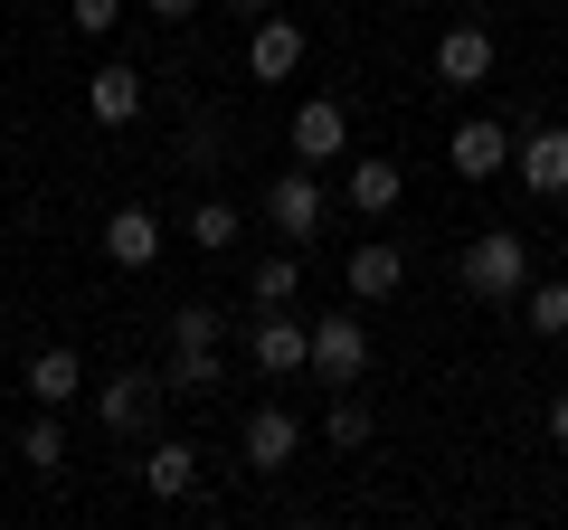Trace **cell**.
Listing matches in <instances>:
<instances>
[{"label":"cell","mask_w":568,"mask_h":530,"mask_svg":"<svg viewBox=\"0 0 568 530\" xmlns=\"http://www.w3.org/2000/svg\"><path fill=\"white\" fill-rule=\"evenodd\" d=\"M455 275H465L474 304H521V294H530V237H521V227H484Z\"/></svg>","instance_id":"cell-1"},{"label":"cell","mask_w":568,"mask_h":530,"mask_svg":"<svg viewBox=\"0 0 568 530\" xmlns=\"http://www.w3.org/2000/svg\"><path fill=\"white\" fill-rule=\"evenodd\" d=\"M246 360L265 369V379H294V369H313V323H294V313H256V332H246Z\"/></svg>","instance_id":"cell-2"},{"label":"cell","mask_w":568,"mask_h":530,"mask_svg":"<svg viewBox=\"0 0 568 530\" xmlns=\"http://www.w3.org/2000/svg\"><path fill=\"white\" fill-rule=\"evenodd\" d=\"M511 181H521L530 200H568V123H540V133L511 143Z\"/></svg>","instance_id":"cell-3"},{"label":"cell","mask_w":568,"mask_h":530,"mask_svg":"<svg viewBox=\"0 0 568 530\" xmlns=\"http://www.w3.org/2000/svg\"><path fill=\"white\" fill-rule=\"evenodd\" d=\"M313 369H323L332 388H361V369H369V323L361 313H323V323H313Z\"/></svg>","instance_id":"cell-4"},{"label":"cell","mask_w":568,"mask_h":530,"mask_svg":"<svg viewBox=\"0 0 568 530\" xmlns=\"http://www.w3.org/2000/svg\"><path fill=\"white\" fill-rule=\"evenodd\" d=\"M265 218H275L284 246H313V237H323V181H313V171H284V181H265Z\"/></svg>","instance_id":"cell-5"},{"label":"cell","mask_w":568,"mask_h":530,"mask_svg":"<svg viewBox=\"0 0 568 530\" xmlns=\"http://www.w3.org/2000/svg\"><path fill=\"white\" fill-rule=\"evenodd\" d=\"M237 455L256 473H284L294 455H304V417L294 408H246V427H237Z\"/></svg>","instance_id":"cell-6"},{"label":"cell","mask_w":568,"mask_h":530,"mask_svg":"<svg viewBox=\"0 0 568 530\" xmlns=\"http://www.w3.org/2000/svg\"><path fill=\"white\" fill-rule=\"evenodd\" d=\"M446 162L465 171V181H503V171H511V123L465 114V123H455V143H446Z\"/></svg>","instance_id":"cell-7"},{"label":"cell","mask_w":568,"mask_h":530,"mask_svg":"<svg viewBox=\"0 0 568 530\" xmlns=\"http://www.w3.org/2000/svg\"><path fill=\"white\" fill-rule=\"evenodd\" d=\"M95 417H104L114 436H142L152 417H162V379H152V369H123V379H104V388H95Z\"/></svg>","instance_id":"cell-8"},{"label":"cell","mask_w":568,"mask_h":530,"mask_svg":"<svg viewBox=\"0 0 568 530\" xmlns=\"http://www.w3.org/2000/svg\"><path fill=\"white\" fill-rule=\"evenodd\" d=\"M342 152H351V104L332 95L294 104V162H342Z\"/></svg>","instance_id":"cell-9"},{"label":"cell","mask_w":568,"mask_h":530,"mask_svg":"<svg viewBox=\"0 0 568 530\" xmlns=\"http://www.w3.org/2000/svg\"><path fill=\"white\" fill-rule=\"evenodd\" d=\"M104 256H114L123 275H142V265L162 256V218H152V208H142V200H123L114 218H104Z\"/></svg>","instance_id":"cell-10"},{"label":"cell","mask_w":568,"mask_h":530,"mask_svg":"<svg viewBox=\"0 0 568 530\" xmlns=\"http://www.w3.org/2000/svg\"><path fill=\"white\" fill-rule=\"evenodd\" d=\"M294 67H304V29H294V20H256V29H246V77H256V85H284Z\"/></svg>","instance_id":"cell-11"},{"label":"cell","mask_w":568,"mask_h":530,"mask_svg":"<svg viewBox=\"0 0 568 530\" xmlns=\"http://www.w3.org/2000/svg\"><path fill=\"white\" fill-rule=\"evenodd\" d=\"M398 285H407V246L398 237H361L351 246V294H361V304H388Z\"/></svg>","instance_id":"cell-12"},{"label":"cell","mask_w":568,"mask_h":530,"mask_svg":"<svg viewBox=\"0 0 568 530\" xmlns=\"http://www.w3.org/2000/svg\"><path fill=\"white\" fill-rule=\"evenodd\" d=\"M436 77H446V85H484L493 77V29L484 20L446 29V39H436Z\"/></svg>","instance_id":"cell-13"},{"label":"cell","mask_w":568,"mask_h":530,"mask_svg":"<svg viewBox=\"0 0 568 530\" xmlns=\"http://www.w3.org/2000/svg\"><path fill=\"white\" fill-rule=\"evenodd\" d=\"M29 398H39V408H77L85 398V360L67 342H48L39 360H29Z\"/></svg>","instance_id":"cell-14"},{"label":"cell","mask_w":568,"mask_h":530,"mask_svg":"<svg viewBox=\"0 0 568 530\" xmlns=\"http://www.w3.org/2000/svg\"><path fill=\"white\" fill-rule=\"evenodd\" d=\"M85 104H95L104 133H123V123H142V67H95V85H85Z\"/></svg>","instance_id":"cell-15"},{"label":"cell","mask_w":568,"mask_h":530,"mask_svg":"<svg viewBox=\"0 0 568 530\" xmlns=\"http://www.w3.org/2000/svg\"><path fill=\"white\" fill-rule=\"evenodd\" d=\"M398 200H407V171L398 162H351V208H361V218H388Z\"/></svg>","instance_id":"cell-16"},{"label":"cell","mask_w":568,"mask_h":530,"mask_svg":"<svg viewBox=\"0 0 568 530\" xmlns=\"http://www.w3.org/2000/svg\"><path fill=\"white\" fill-rule=\"evenodd\" d=\"M190 483H200V455L190 446H152L142 455V492H152V502H181Z\"/></svg>","instance_id":"cell-17"},{"label":"cell","mask_w":568,"mask_h":530,"mask_svg":"<svg viewBox=\"0 0 568 530\" xmlns=\"http://www.w3.org/2000/svg\"><path fill=\"white\" fill-rule=\"evenodd\" d=\"M294 285H304V246H284V256H256V265H246V294H256L265 313L294 304Z\"/></svg>","instance_id":"cell-18"},{"label":"cell","mask_w":568,"mask_h":530,"mask_svg":"<svg viewBox=\"0 0 568 530\" xmlns=\"http://www.w3.org/2000/svg\"><path fill=\"white\" fill-rule=\"evenodd\" d=\"M227 379V360H219V350H190V342H171V398H209V388H219Z\"/></svg>","instance_id":"cell-19"},{"label":"cell","mask_w":568,"mask_h":530,"mask_svg":"<svg viewBox=\"0 0 568 530\" xmlns=\"http://www.w3.org/2000/svg\"><path fill=\"white\" fill-rule=\"evenodd\" d=\"M237 237H246L237 200H200V208H190V246H200V256H227Z\"/></svg>","instance_id":"cell-20"},{"label":"cell","mask_w":568,"mask_h":530,"mask_svg":"<svg viewBox=\"0 0 568 530\" xmlns=\"http://www.w3.org/2000/svg\"><path fill=\"white\" fill-rule=\"evenodd\" d=\"M521 323L540 332V342H568V285H530L521 294Z\"/></svg>","instance_id":"cell-21"},{"label":"cell","mask_w":568,"mask_h":530,"mask_svg":"<svg viewBox=\"0 0 568 530\" xmlns=\"http://www.w3.org/2000/svg\"><path fill=\"white\" fill-rule=\"evenodd\" d=\"M171 342L219 350V342H227V313H219V304H181V313H171Z\"/></svg>","instance_id":"cell-22"},{"label":"cell","mask_w":568,"mask_h":530,"mask_svg":"<svg viewBox=\"0 0 568 530\" xmlns=\"http://www.w3.org/2000/svg\"><path fill=\"white\" fill-rule=\"evenodd\" d=\"M323 436H332V446H369V398H332V417H323Z\"/></svg>","instance_id":"cell-23"},{"label":"cell","mask_w":568,"mask_h":530,"mask_svg":"<svg viewBox=\"0 0 568 530\" xmlns=\"http://www.w3.org/2000/svg\"><path fill=\"white\" fill-rule=\"evenodd\" d=\"M20 465H29V473H58V465H67V436H58V417H39V427L20 436Z\"/></svg>","instance_id":"cell-24"},{"label":"cell","mask_w":568,"mask_h":530,"mask_svg":"<svg viewBox=\"0 0 568 530\" xmlns=\"http://www.w3.org/2000/svg\"><path fill=\"white\" fill-rule=\"evenodd\" d=\"M67 20H77V29H85V39H104V29H114V20H123V0H67Z\"/></svg>","instance_id":"cell-25"},{"label":"cell","mask_w":568,"mask_h":530,"mask_svg":"<svg viewBox=\"0 0 568 530\" xmlns=\"http://www.w3.org/2000/svg\"><path fill=\"white\" fill-rule=\"evenodd\" d=\"M190 171H219V123H190V143H181Z\"/></svg>","instance_id":"cell-26"},{"label":"cell","mask_w":568,"mask_h":530,"mask_svg":"<svg viewBox=\"0 0 568 530\" xmlns=\"http://www.w3.org/2000/svg\"><path fill=\"white\" fill-rule=\"evenodd\" d=\"M549 446L568 455V388H559V398H549Z\"/></svg>","instance_id":"cell-27"},{"label":"cell","mask_w":568,"mask_h":530,"mask_svg":"<svg viewBox=\"0 0 568 530\" xmlns=\"http://www.w3.org/2000/svg\"><path fill=\"white\" fill-rule=\"evenodd\" d=\"M142 10H162V20H190V10H200V0H142Z\"/></svg>","instance_id":"cell-28"},{"label":"cell","mask_w":568,"mask_h":530,"mask_svg":"<svg viewBox=\"0 0 568 530\" xmlns=\"http://www.w3.org/2000/svg\"><path fill=\"white\" fill-rule=\"evenodd\" d=\"M227 10H246V20H265V10H275V0H227Z\"/></svg>","instance_id":"cell-29"},{"label":"cell","mask_w":568,"mask_h":530,"mask_svg":"<svg viewBox=\"0 0 568 530\" xmlns=\"http://www.w3.org/2000/svg\"><path fill=\"white\" fill-rule=\"evenodd\" d=\"M465 10H484V0H465Z\"/></svg>","instance_id":"cell-30"},{"label":"cell","mask_w":568,"mask_h":530,"mask_svg":"<svg viewBox=\"0 0 568 530\" xmlns=\"http://www.w3.org/2000/svg\"><path fill=\"white\" fill-rule=\"evenodd\" d=\"M0 398H10V379H0Z\"/></svg>","instance_id":"cell-31"}]
</instances>
